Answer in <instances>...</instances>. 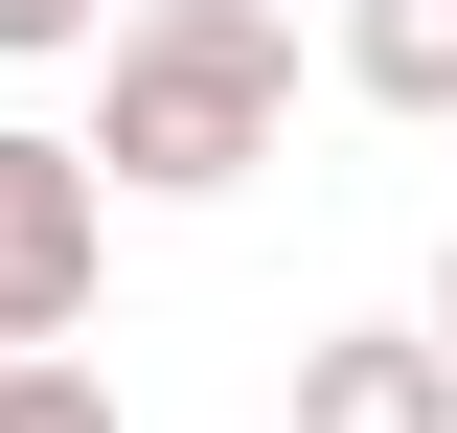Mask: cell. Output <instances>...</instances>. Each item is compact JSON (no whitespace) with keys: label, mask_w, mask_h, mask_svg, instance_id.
<instances>
[{"label":"cell","mask_w":457,"mask_h":433,"mask_svg":"<svg viewBox=\"0 0 457 433\" xmlns=\"http://www.w3.org/2000/svg\"><path fill=\"white\" fill-rule=\"evenodd\" d=\"M297 433H457V342L435 320H320L297 342Z\"/></svg>","instance_id":"3"},{"label":"cell","mask_w":457,"mask_h":433,"mask_svg":"<svg viewBox=\"0 0 457 433\" xmlns=\"http://www.w3.org/2000/svg\"><path fill=\"white\" fill-rule=\"evenodd\" d=\"M92 274H114V160L0 114V342H69V320H92Z\"/></svg>","instance_id":"2"},{"label":"cell","mask_w":457,"mask_h":433,"mask_svg":"<svg viewBox=\"0 0 457 433\" xmlns=\"http://www.w3.org/2000/svg\"><path fill=\"white\" fill-rule=\"evenodd\" d=\"M275 137H297V23L275 0H137V23H114L92 160L137 183V206H228Z\"/></svg>","instance_id":"1"},{"label":"cell","mask_w":457,"mask_h":433,"mask_svg":"<svg viewBox=\"0 0 457 433\" xmlns=\"http://www.w3.org/2000/svg\"><path fill=\"white\" fill-rule=\"evenodd\" d=\"M343 92L366 114H457V0H343Z\"/></svg>","instance_id":"4"},{"label":"cell","mask_w":457,"mask_h":433,"mask_svg":"<svg viewBox=\"0 0 457 433\" xmlns=\"http://www.w3.org/2000/svg\"><path fill=\"white\" fill-rule=\"evenodd\" d=\"M46 46H114V0H0V69H46Z\"/></svg>","instance_id":"6"},{"label":"cell","mask_w":457,"mask_h":433,"mask_svg":"<svg viewBox=\"0 0 457 433\" xmlns=\"http://www.w3.org/2000/svg\"><path fill=\"white\" fill-rule=\"evenodd\" d=\"M0 433H114V388L69 365V342H0Z\"/></svg>","instance_id":"5"},{"label":"cell","mask_w":457,"mask_h":433,"mask_svg":"<svg viewBox=\"0 0 457 433\" xmlns=\"http://www.w3.org/2000/svg\"><path fill=\"white\" fill-rule=\"evenodd\" d=\"M435 342H457V251H435Z\"/></svg>","instance_id":"7"}]
</instances>
